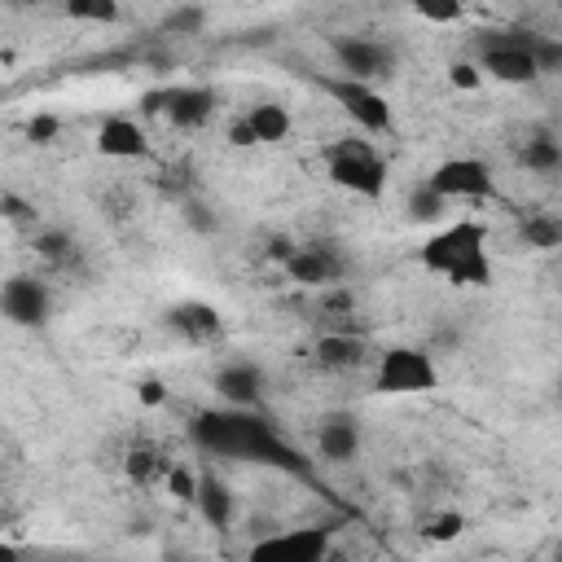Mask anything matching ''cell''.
Here are the masks:
<instances>
[{
    "instance_id": "obj_24",
    "label": "cell",
    "mask_w": 562,
    "mask_h": 562,
    "mask_svg": "<svg viewBox=\"0 0 562 562\" xmlns=\"http://www.w3.org/2000/svg\"><path fill=\"white\" fill-rule=\"evenodd\" d=\"M461 531H465V514L461 509H439V514H430L422 522V540H430V544H448Z\"/></svg>"
},
{
    "instance_id": "obj_8",
    "label": "cell",
    "mask_w": 562,
    "mask_h": 562,
    "mask_svg": "<svg viewBox=\"0 0 562 562\" xmlns=\"http://www.w3.org/2000/svg\"><path fill=\"white\" fill-rule=\"evenodd\" d=\"M329 53H334L342 79H356V83L378 88L382 79L395 75V48L386 40H373V35H334L329 40Z\"/></svg>"
},
{
    "instance_id": "obj_6",
    "label": "cell",
    "mask_w": 562,
    "mask_h": 562,
    "mask_svg": "<svg viewBox=\"0 0 562 562\" xmlns=\"http://www.w3.org/2000/svg\"><path fill=\"white\" fill-rule=\"evenodd\" d=\"M329 553H334V531L307 522V527H277L255 536L241 562H325Z\"/></svg>"
},
{
    "instance_id": "obj_26",
    "label": "cell",
    "mask_w": 562,
    "mask_h": 562,
    "mask_svg": "<svg viewBox=\"0 0 562 562\" xmlns=\"http://www.w3.org/2000/svg\"><path fill=\"white\" fill-rule=\"evenodd\" d=\"M443 211H448V202L435 193V189H426V180L413 189V198H408V220H417V224H435V220H443Z\"/></svg>"
},
{
    "instance_id": "obj_9",
    "label": "cell",
    "mask_w": 562,
    "mask_h": 562,
    "mask_svg": "<svg viewBox=\"0 0 562 562\" xmlns=\"http://www.w3.org/2000/svg\"><path fill=\"white\" fill-rule=\"evenodd\" d=\"M281 272H285L294 285L325 294V290L342 285V277H347V255L338 250V241L312 237V241H299V246H294V255L281 263Z\"/></svg>"
},
{
    "instance_id": "obj_20",
    "label": "cell",
    "mask_w": 562,
    "mask_h": 562,
    "mask_svg": "<svg viewBox=\"0 0 562 562\" xmlns=\"http://www.w3.org/2000/svg\"><path fill=\"white\" fill-rule=\"evenodd\" d=\"M31 246H35V259L48 263L53 272H79V263H83V250L66 228H40L31 237Z\"/></svg>"
},
{
    "instance_id": "obj_35",
    "label": "cell",
    "mask_w": 562,
    "mask_h": 562,
    "mask_svg": "<svg viewBox=\"0 0 562 562\" xmlns=\"http://www.w3.org/2000/svg\"><path fill=\"white\" fill-rule=\"evenodd\" d=\"M0 562H18V549L4 540V549H0Z\"/></svg>"
},
{
    "instance_id": "obj_22",
    "label": "cell",
    "mask_w": 562,
    "mask_h": 562,
    "mask_svg": "<svg viewBox=\"0 0 562 562\" xmlns=\"http://www.w3.org/2000/svg\"><path fill=\"white\" fill-rule=\"evenodd\" d=\"M123 474H127V483H136V487H154V483H167L171 461H167L158 448H127Z\"/></svg>"
},
{
    "instance_id": "obj_1",
    "label": "cell",
    "mask_w": 562,
    "mask_h": 562,
    "mask_svg": "<svg viewBox=\"0 0 562 562\" xmlns=\"http://www.w3.org/2000/svg\"><path fill=\"white\" fill-rule=\"evenodd\" d=\"M417 263L452 285H492V255H487V224L474 220V215H461L452 224H439L422 250H417Z\"/></svg>"
},
{
    "instance_id": "obj_30",
    "label": "cell",
    "mask_w": 562,
    "mask_h": 562,
    "mask_svg": "<svg viewBox=\"0 0 562 562\" xmlns=\"http://www.w3.org/2000/svg\"><path fill=\"white\" fill-rule=\"evenodd\" d=\"M479 79H483L479 61H457V66H452V83H457V88H479Z\"/></svg>"
},
{
    "instance_id": "obj_37",
    "label": "cell",
    "mask_w": 562,
    "mask_h": 562,
    "mask_svg": "<svg viewBox=\"0 0 562 562\" xmlns=\"http://www.w3.org/2000/svg\"><path fill=\"white\" fill-rule=\"evenodd\" d=\"M364 562H373V558H364Z\"/></svg>"
},
{
    "instance_id": "obj_2",
    "label": "cell",
    "mask_w": 562,
    "mask_h": 562,
    "mask_svg": "<svg viewBox=\"0 0 562 562\" xmlns=\"http://www.w3.org/2000/svg\"><path fill=\"white\" fill-rule=\"evenodd\" d=\"M193 439L206 448V452H220V457H246V461H285V443L246 408H233V413H206L198 417L193 426Z\"/></svg>"
},
{
    "instance_id": "obj_28",
    "label": "cell",
    "mask_w": 562,
    "mask_h": 562,
    "mask_svg": "<svg viewBox=\"0 0 562 562\" xmlns=\"http://www.w3.org/2000/svg\"><path fill=\"white\" fill-rule=\"evenodd\" d=\"M66 13H70V18H83V22H114V18H119L114 4H83V0L66 4Z\"/></svg>"
},
{
    "instance_id": "obj_12",
    "label": "cell",
    "mask_w": 562,
    "mask_h": 562,
    "mask_svg": "<svg viewBox=\"0 0 562 562\" xmlns=\"http://www.w3.org/2000/svg\"><path fill=\"white\" fill-rule=\"evenodd\" d=\"M329 97L347 110V119L360 127V136H386L391 132V105H386V97L378 92V88H369V83H356V79H329Z\"/></svg>"
},
{
    "instance_id": "obj_3",
    "label": "cell",
    "mask_w": 562,
    "mask_h": 562,
    "mask_svg": "<svg viewBox=\"0 0 562 562\" xmlns=\"http://www.w3.org/2000/svg\"><path fill=\"white\" fill-rule=\"evenodd\" d=\"M325 176L334 189L378 202L386 193L391 167H386V154L373 145V136H338L325 145Z\"/></svg>"
},
{
    "instance_id": "obj_36",
    "label": "cell",
    "mask_w": 562,
    "mask_h": 562,
    "mask_svg": "<svg viewBox=\"0 0 562 562\" xmlns=\"http://www.w3.org/2000/svg\"><path fill=\"white\" fill-rule=\"evenodd\" d=\"M558 562H562V549H558Z\"/></svg>"
},
{
    "instance_id": "obj_21",
    "label": "cell",
    "mask_w": 562,
    "mask_h": 562,
    "mask_svg": "<svg viewBox=\"0 0 562 562\" xmlns=\"http://www.w3.org/2000/svg\"><path fill=\"white\" fill-rule=\"evenodd\" d=\"M518 162L531 176H558L562 171V136L558 132H531L518 149Z\"/></svg>"
},
{
    "instance_id": "obj_15",
    "label": "cell",
    "mask_w": 562,
    "mask_h": 562,
    "mask_svg": "<svg viewBox=\"0 0 562 562\" xmlns=\"http://www.w3.org/2000/svg\"><path fill=\"white\" fill-rule=\"evenodd\" d=\"M312 360H316V369H321V373H338V378H342V373L373 369L378 351H373L360 334H351V329H329V334H321V338H316Z\"/></svg>"
},
{
    "instance_id": "obj_33",
    "label": "cell",
    "mask_w": 562,
    "mask_h": 562,
    "mask_svg": "<svg viewBox=\"0 0 562 562\" xmlns=\"http://www.w3.org/2000/svg\"><path fill=\"white\" fill-rule=\"evenodd\" d=\"M140 400H145V404H158V400H162V386H158V382H140Z\"/></svg>"
},
{
    "instance_id": "obj_10",
    "label": "cell",
    "mask_w": 562,
    "mask_h": 562,
    "mask_svg": "<svg viewBox=\"0 0 562 562\" xmlns=\"http://www.w3.org/2000/svg\"><path fill=\"white\" fill-rule=\"evenodd\" d=\"M0 312H4V321L18 325V329H40V325H48V316H53V290H48V281L35 277V272H13V277L0 285Z\"/></svg>"
},
{
    "instance_id": "obj_4",
    "label": "cell",
    "mask_w": 562,
    "mask_h": 562,
    "mask_svg": "<svg viewBox=\"0 0 562 562\" xmlns=\"http://www.w3.org/2000/svg\"><path fill=\"white\" fill-rule=\"evenodd\" d=\"M373 391L378 395H426L439 386V369L430 360L426 347H413V342H395V347H382L373 369Z\"/></svg>"
},
{
    "instance_id": "obj_7",
    "label": "cell",
    "mask_w": 562,
    "mask_h": 562,
    "mask_svg": "<svg viewBox=\"0 0 562 562\" xmlns=\"http://www.w3.org/2000/svg\"><path fill=\"white\" fill-rule=\"evenodd\" d=\"M426 189H435L448 206L452 202H487V198H496V176L483 158L457 154V158H443V162L430 167Z\"/></svg>"
},
{
    "instance_id": "obj_18",
    "label": "cell",
    "mask_w": 562,
    "mask_h": 562,
    "mask_svg": "<svg viewBox=\"0 0 562 562\" xmlns=\"http://www.w3.org/2000/svg\"><path fill=\"white\" fill-rule=\"evenodd\" d=\"M97 154H105V158H114V162H136V158L149 154V140H145V132H140L136 119L110 114V119L97 127Z\"/></svg>"
},
{
    "instance_id": "obj_17",
    "label": "cell",
    "mask_w": 562,
    "mask_h": 562,
    "mask_svg": "<svg viewBox=\"0 0 562 562\" xmlns=\"http://www.w3.org/2000/svg\"><path fill=\"white\" fill-rule=\"evenodd\" d=\"M364 448V430L356 422V413H325L316 422V457L329 465H347L356 461Z\"/></svg>"
},
{
    "instance_id": "obj_13",
    "label": "cell",
    "mask_w": 562,
    "mask_h": 562,
    "mask_svg": "<svg viewBox=\"0 0 562 562\" xmlns=\"http://www.w3.org/2000/svg\"><path fill=\"white\" fill-rule=\"evenodd\" d=\"M290 127H294V119H290V110L281 101H259V105L241 110L228 123V145H241V149H250V145H281L290 136Z\"/></svg>"
},
{
    "instance_id": "obj_29",
    "label": "cell",
    "mask_w": 562,
    "mask_h": 562,
    "mask_svg": "<svg viewBox=\"0 0 562 562\" xmlns=\"http://www.w3.org/2000/svg\"><path fill=\"white\" fill-rule=\"evenodd\" d=\"M422 22H461V4H417Z\"/></svg>"
},
{
    "instance_id": "obj_25",
    "label": "cell",
    "mask_w": 562,
    "mask_h": 562,
    "mask_svg": "<svg viewBox=\"0 0 562 562\" xmlns=\"http://www.w3.org/2000/svg\"><path fill=\"white\" fill-rule=\"evenodd\" d=\"M206 26V9L202 4H176L162 13V31L167 35H198Z\"/></svg>"
},
{
    "instance_id": "obj_31",
    "label": "cell",
    "mask_w": 562,
    "mask_h": 562,
    "mask_svg": "<svg viewBox=\"0 0 562 562\" xmlns=\"http://www.w3.org/2000/svg\"><path fill=\"white\" fill-rule=\"evenodd\" d=\"M26 136H31V140H40V145H44V140H53V136H57V119H48V114L31 119V123H26Z\"/></svg>"
},
{
    "instance_id": "obj_16",
    "label": "cell",
    "mask_w": 562,
    "mask_h": 562,
    "mask_svg": "<svg viewBox=\"0 0 562 562\" xmlns=\"http://www.w3.org/2000/svg\"><path fill=\"white\" fill-rule=\"evenodd\" d=\"M211 386H215V395H220L228 408H246V413H255L259 400H263L268 378H263V369H259L255 360L233 356V360H224V364L211 373Z\"/></svg>"
},
{
    "instance_id": "obj_5",
    "label": "cell",
    "mask_w": 562,
    "mask_h": 562,
    "mask_svg": "<svg viewBox=\"0 0 562 562\" xmlns=\"http://www.w3.org/2000/svg\"><path fill=\"white\" fill-rule=\"evenodd\" d=\"M479 70L501 83H531L549 70V44L531 35H487L479 40Z\"/></svg>"
},
{
    "instance_id": "obj_32",
    "label": "cell",
    "mask_w": 562,
    "mask_h": 562,
    "mask_svg": "<svg viewBox=\"0 0 562 562\" xmlns=\"http://www.w3.org/2000/svg\"><path fill=\"white\" fill-rule=\"evenodd\" d=\"M4 206H9V211H4L9 220H31V206H26V202H18L13 193H4Z\"/></svg>"
},
{
    "instance_id": "obj_34",
    "label": "cell",
    "mask_w": 562,
    "mask_h": 562,
    "mask_svg": "<svg viewBox=\"0 0 562 562\" xmlns=\"http://www.w3.org/2000/svg\"><path fill=\"white\" fill-rule=\"evenodd\" d=\"M549 66H558V70H562V40H558V44H549Z\"/></svg>"
},
{
    "instance_id": "obj_19",
    "label": "cell",
    "mask_w": 562,
    "mask_h": 562,
    "mask_svg": "<svg viewBox=\"0 0 562 562\" xmlns=\"http://www.w3.org/2000/svg\"><path fill=\"white\" fill-rule=\"evenodd\" d=\"M193 509H198L215 531H228V527H233V518H237V496H233V487H228L215 470H202V479H198V496H193Z\"/></svg>"
},
{
    "instance_id": "obj_11",
    "label": "cell",
    "mask_w": 562,
    "mask_h": 562,
    "mask_svg": "<svg viewBox=\"0 0 562 562\" xmlns=\"http://www.w3.org/2000/svg\"><path fill=\"white\" fill-rule=\"evenodd\" d=\"M215 105H220V97H215L211 88H202V83H176V88L149 97V110L162 114L176 132H198V127H206V123L215 119Z\"/></svg>"
},
{
    "instance_id": "obj_14",
    "label": "cell",
    "mask_w": 562,
    "mask_h": 562,
    "mask_svg": "<svg viewBox=\"0 0 562 562\" xmlns=\"http://www.w3.org/2000/svg\"><path fill=\"white\" fill-rule=\"evenodd\" d=\"M167 329L184 342V347H220L224 342V316L220 307L202 303V299H180L167 307Z\"/></svg>"
},
{
    "instance_id": "obj_27",
    "label": "cell",
    "mask_w": 562,
    "mask_h": 562,
    "mask_svg": "<svg viewBox=\"0 0 562 562\" xmlns=\"http://www.w3.org/2000/svg\"><path fill=\"white\" fill-rule=\"evenodd\" d=\"M198 479H202V470H193V465H184V461H171V474H167L162 487H167L176 501L193 505V496H198Z\"/></svg>"
},
{
    "instance_id": "obj_23",
    "label": "cell",
    "mask_w": 562,
    "mask_h": 562,
    "mask_svg": "<svg viewBox=\"0 0 562 562\" xmlns=\"http://www.w3.org/2000/svg\"><path fill=\"white\" fill-rule=\"evenodd\" d=\"M518 237H522L527 250H558V246H562V215L531 211V215H522Z\"/></svg>"
}]
</instances>
